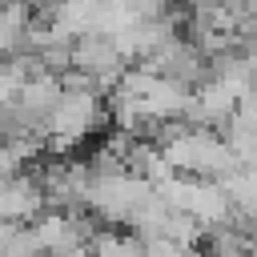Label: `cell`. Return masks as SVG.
<instances>
[{
  "label": "cell",
  "mask_w": 257,
  "mask_h": 257,
  "mask_svg": "<svg viewBox=\"0 0 257 257\" xmlns=\"http://www.w3.org/2000/svg\"><path fill=\"white\" fill-rule=\"evenodd\" d=\"M157 185H149L145 177H137L133 169H120V173H100L88 181V193H84V209L104 221V225H128V217L137 213V205L153 193Z\"/></svg>",
  "instance_id": "obj_2"
},
{
  "label": "cell",
  "mask_w": 257,
  "mask_h": 257,
  "mask_svg": "<svg viewBox=\"0 0 257 257\" xmlns=\"http://www.w3.org/2000/svg\"><path fill=\"white\" fill-rule=\"evenodd\" d=\"M44 209V189L32 173H16L4 181V193H0V217L8 221H32L36 213Z\"/></svg>",
  "instance_id": "obj_4"
},
{
  "label": "cell",
  "mask_w": 257,
  "mask_h": 257,
  "mask_svg": "<svg viewBox=\"0 0 257 257\" xmlns=\"http://www.w3.org/2000/svg\"><path fill=\"white\" fill-rule=\"evenodd\" d=\"M72 68L88 72V76L96 80V88L108 92V88L120 80V72L128 68V60L116 52L112 36H96V32H88V36H76V40H72Z\"/></svg>",
  "instance_id": "obj_3"
},
{
  "label": "cell",
  "mask_w": 257,
  "mask_h": 257,
  "mask_svg": "<svg viewBox=\"0 0 257 257\" xmlns=\"http://www.w3.org/2000/svg\"><path fill=\"white\" fill-rule=\"evenodd\" d=\"M88 253L92 257H145V241L133 229L128 233H120V229H96L88 237Z\"/></svg>",
  "instance_id": "obj_5"
},
{
  "label": "cell",
  "mask_w": 257,
  "mask_h": 257,
  "mask_svg": "<svg viewBox=\"0 0 257 257\" xmlns=\"http://www.w3.org/2000/svg\"><path fill=\"white\" fill-rule=\"evenodd\" d=\"M28 4H32V8H52L56 0H28Z\"/></svg>",
  "instance_id": "obj_6"
},
{
  "label": "cell",
  "mask_w": 257,
  "mask_h": 257,
  "mask_svg": "<svg viewBox=\"0 0 257 257\" xmlns=\"http://www.w3.org/2000/svg\"><path fill=\"white\" fill-rule=\"evenodd\" d=\"M108 116L104 108V92L96 88H60L52 112H48V133H44V149L48 153H72L100 120Z\"/></svg>",
  "instance_id": "obj_1"
},
{
  "label": "cell",
  "mask_w": 257,
  "mask_h": 257,
  "mask_svg": "<svg viewBox=\"0 0 257 257\" xmlns=\"http://www.w3.org/2000/svg\"><path fill=\"white\" fill-rule=\"evenodd\" d=\"M4 4H12V0H0V8H4Z\"/></svg>",
  "instance_id": "obj_7"
}]
</instances>
